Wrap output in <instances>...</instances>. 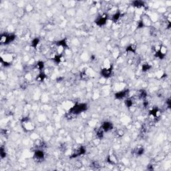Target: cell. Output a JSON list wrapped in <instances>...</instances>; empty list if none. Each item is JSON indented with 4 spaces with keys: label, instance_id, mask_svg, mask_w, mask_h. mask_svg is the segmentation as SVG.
Listing matches in <instances>:
<instances>
[{
    "label": "cell",
    "instance_id": "obj_1",
    "mask_svg": "<svg viewBox=\"0 0 171 171\" xmlns=\"http://www.w3.org/2000/svg\"><path fill=\"white\" fill-rule=\"evenodd\" d=\"M88 109V105L86 103H80L76 104L69 110V114L70 115H78L80 113L85 112Z\"/></svg>",
    "mask_w": 171,
    "mask_h": 171
},
{
    "label": "cell",
    "instance_id": "obj_2",
    "mask_svg": "<svg viewBox=\"0 0 171 171\" xmlns=\"http://www.w3.org/2000/svg\"><path fill=\"white\" fill-rule=\"evenodd\" d=\"M16 36L14 34H1V38H0V42L4 45H7L10 43L13 42L15 40Z\"/></svg>",
    "mask_w": 171,
    "mask_h": 171
},
{
    "label": "cell",
    "instance_id": "obj_3",
    "mask_svg": "<svg viewBox=\"0 0 171 171\" xmlns=\"http://www.w3.org/2000/svg\"><path fill=\"white\" fill-rule=\"evenodd\" d=\"M107 21H108V15L104 14L98 17L97 18L95 19V24L97 25L98 26L101 27L105 26L107 24Z\"/></svg>",
    "mask_w": 171,
    "mask_h": 171
},
{
    "label": "cell",
    "instance_id": "obj_4",
    "mask_svg": "<svg viewBox=\"0 0 171 171\" xmlns=\"http://www.w3.org/2000/svg\"><path fill=\"white\" fill-rule=\"evenodd\" d=\"M112 73V67H110V68H104L101 70L100 71V74L101 76L104 78H110Z\"/></svg>",
    "mask_w": 171,
    "mask_h": 171
},
{
    "label": "cell",
    "instance_id": "obj_5",
    "mask_svg": "<svg viewBox=\"0 0 171 171\" xmlns=\"http://www.w3.org/2000/svg\"><path fill=\"white\" fill-rule=\"evenodd\" d=\"M33 157L38 161H42L45 158V154H44V152L43 151L42 149L37 150L34 153Z\"/></svg>",
    "mask_w": 171,
    "mask_h": 171
},
{
    "label": "cell",
    "instance_id": "obj_6",
    "mask_svg": "<svg viewBox=\"0 0 171 171\" xmlns=\"http://www.w3.org/2000/svg\"><path fill=\"white\" fill-rule=\"evenodd\" d=\"M86 150L84 148V146H82L80 147H79L78 149L76 150V151L71 155V158H77V157H80V156H82V155H84L86 153Z\"/></svg>",
    "mask_w": 171,
    "mask_h": 171
},
{
    "label": "cell",
    "instance_id": "obj_7",
    "mask_svg": "<svg viewBox=\"0 0 171 171\" xmlns=\"http://www.w3.org/2000/svg\"><path fill=\"white\" fill-rule=\"evenodd\" d=\"M100 128H102V130L104 132H109L113 129V124L110 122L105 121L102 124V126H101Z\"/></svg>",
    "mask_w": 171,
    "mask_h": 171
},
{
    "label": "cell",
    "instance_id": "obj_8",
    "mask_svg": "<svg viewBox=\"0 0 171 171\" xmlns=\"http://www.w3.org/2000/svg\"><path fill=\"white\" fill-rule=\"evenodd\" d=\"M129 93V90H120L119 92H117L115 94V98L118 100H122L126 97Z\"/></svg>",
    "mask_w": 171,
    "mask_h": 171
},
{
    "label": "cell",
    "instance_id": "obj_9",
    "mask_svg": "<svg viewBox=\"0 0 171 171\" xmlns=\"http://www.w3.org/2000/svg\"><path fill=\"white\" fill-rule=\"evenodd\" d=\"M149 115L151 117H152V118L157 119L159 118L160 115V111L158 108H155L150 111Z\"/></svg>",
    "mask_w": 171,
    "mask_h": 171
},
{
    "label": "cell",
    "instance_id": "obj_10",
    "mask_svg": "<svg viewBox=\"0 0 171 171\" xmlns=\"http://www.w3.org/2000/svg\"><path fill=\"white\" fill-rule=\"evenodd\" d=\"M56 45H57V48H62L64 50L68 48V45L66 39H62V40L57 41V42L56 43Z\"/></svg>",
    "mask_w": 171,
    "mask_h": 171
},
{
    "label": "cell",
    "instance_id": "obj_11",
    "mask_svg": "<svg viewBox=\"0 0 171 171\" xmlns=\"http://www.w3.org/2000/svg\"><path fill=\"white\" fill-rule=\"evenodd\" d=\"M120 17H121V13L119 11H117L116 12H115L114 14L112 15V21H114V22H117Z\"/></svg>",
    "mask_w": 171,
    "mask_h": 171
},
{
    "label": "cell",
    "instance_id": "obj_12",
    "mask_svg": "<svg viewBox=\"0 0 171 171\" xmlns=\"http://www.w3.org/2000/svg\"><path fill=\"white\" fill-rule=\"evenodd\" d=\"M108 162H109L110 164H114L116 163V157L114 155H110L108 157V159H107Z\"/></svg>",
    "mask_w": 171,
    "mask_h": 171
},
{
    "label": "cell",
    "instance_id": "obj_13",
    "mask_svg": "<svg viewBox=\"0 0 171 171\" xmlns=\"http://www.w3.org/2000/svg\"><path fill=\"white\" fill-rule=\"evenodd\" d=\"M132 5L137 8H141V7H144V3L142 1H135L132 2Z\"/></svg>",
    "mask_w": 171,
    "mask_h": 171
},
{
    "label": "cell",
    "instance_id": "obj_14",
    "mask_svg": "<svg viewBox=\"0 0 171 171\" xmlns=\"http://www.w3.org/2000/svg\"><path fill=\"white\" fill-rule=\"evenodd\" d=\"M40 39H39V38H34V39H33V40L31 41V46H32L34 49H37V48L38 47V45H39V43H40Z\"/></svg>",
    "mask_w": 171,
    "mask_h": 171
},
{
    "label": "cell",
    "instance_id": "obj_15",
    "mask_svg": "<svg viewBox=\"0 0 171 171\" xmlns=\"http://www.w3.org/2000/svg\"><path fill=\"white\" fill-rule=\"evenodd\" d=\"M46 78V75H45V73H43V71H40V74H38L37 78H36V80L37 81H39V82H42L45 80V78Z\"/></svg>",
    "mask_w": 171,
    "mask_h": 171
},
{
    "label": "cell",
    "instance_id": "obj_16",
    "mask_svg": "<svg viewBox=\"0 0 171 171\" xmlns=\"http://www.w3.org/2000/svg\"><path fill=\"white\" fill-rule=\"evenodd\" d=\"M36 68L42 71V70L44 68V63L42 61H39L37 62V64H36Z\"/></svg>",
    "mask_w": 171,
    "mask_h": 171
},
{
    "label": "cell",
    "instance_id": "obj_17",
    "mask_svg": "<svg viewBox=\"0 0 171 171\" xmlns=\"http://www.w3.org/2000/svg\"><path fill=\"white\" fill-rule=\"evenodd\" d=\"M104 132L102 130V128L99 129V130H98L97 133H96V136H97L99 139H102V138L104 137Z\"/></svg>",
    "mask_w": 171,
    "mask_h": 171
},
{
    "label": "cell",
    "instance_id": "obj_18",
    "mask_svg": "<svg viewBox=\"0 0 171 171\" xmlns=\"http://www.w3.org/2000/svg\"><path fill=\"white\" fill-rule=\"evenodd\" d=\"M124 103H125V105H126L128 108H130V107L132 106V105H133V101L131 100V99H130V98L126 99V100H125Z\"/></svg>",
    "mask_w": 171,
    "mask_h": 171
},
{
    "label": "cell",
    "instance_id": "obj_19",
    "mask_svg": "<svg viewBox=\"0 0 171 171\" xmlns=\"http://www.w3.org/2000/svg\"><path fill=\"white\" fill-rule=\"evenodd\" d=\"M150 68H151V66L150 64H144L142 65V70L143 71H146L150 69Z\"/></svg>",
    "mask_w": 171,
    "mask_h": 171
},
{
    "label": "cell",
    "instance_id": "obj_20",
    "mask_svg": "<svg viewBox=\"0 0 171 171\" xmlns=\"http://www.w3.org/2000/svg\"><path fill=\"white\" fill-rule=\"evenodd\" d=\"M144 153V149L143 148H138V150H136V154H137V155L141 156Z\"/></svg>",
    "mask_w": 171,
    "mask_h": 171
},
{
    "label": "cell",
    "instance_id": "obj_21",
    "mask_svg": "<svg viewBox=\"0 0 171 171\" xmlns=\"http://www.w3.org/2000/svg\"><path fill=\"white\" fill-rule=\"evenodd\" d=\"M0 153H1V157L3 158H5L6 157V152H5V150L4 149H3V147L1 148V150H0Z\"/></svg>",
    "mask_w": 171,
    "mask_h": 171
},
{
    "label": "cell",
    "instance_id": "obj_22",
    "mask_svg": "<svg viewBox=\"0 0 171 171\" xmlns=\"http://www.w3.org/2000/svg\"><path fill=\"white\" fill-rule=\"evenodd\" d=\"M25 78H26V79L27 80L30 81L31 79H32V76H31V74H27L26 75V76H25Z\"/></svg>",
    "mask_w": 171,
    "mask_h": 171
},
{
    "label": "cell",
    "instance_id": "obj_23",
    "mask_svg": "<svg viewBox=\"0 0 171 171\" xmlns=\"http://www.w3.org/2000/svg\"><path fill=\"white\" fill-rule=\"evenodd\" d=\"M166 104H167V106H168V108H171V99H170V98H169L168 100H166Z\"/></svg>",
    "mask_w": 171,
    "mask_h": 171
}]
</instances>
